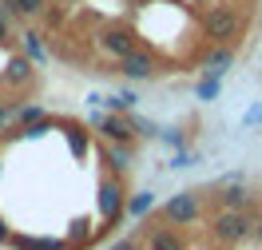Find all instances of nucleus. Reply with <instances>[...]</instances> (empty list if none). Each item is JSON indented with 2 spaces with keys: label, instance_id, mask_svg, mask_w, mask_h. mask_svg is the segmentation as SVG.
<instances>
[{
  "label": "nucleus",
  "instance_id": "1",
  "mask_svg": "<svg viewBox=\"0 0 262 250\" xmlns=\"http://www.w3.org/2000/svg\"><path fill=\"white\" fill-rule=\"evenodd\" d=\"M203 32L211 36L214 44H230L234 36L243 32V12L234 4H214L203 12Z\"/></svg>",
  "mask_w": 262,
  "mask_h": 250
},
{
  "label": "nucleus",
  "instance_id": "2",
  "mask_svg": "<svg viewBox=\"0 0 262 250\" xmlns=\"http://www.w3.org/2000/svg\"><path fill=\"white\" fill-rule=\"evenodd\" d=\"M250 226H254V218L246 211H230V207H219L211 218V234L227 246H238L243 238H250Z\"/></svg>",
  "mask_w": 262,
  "mask_h": 250
},
{
  "label": "nucleus",
  "instance_id": "3",
  "mask_svg": "<svg viewBox=\"0 0 262 250\" xmlns=\"http://www.w3.org/2000/svg\"><path fill=\"white\" fill-rule=\"evenodd\" d=\"M99 218H103V226L99 231H112L119 218L127 215V195H123V183H119V175H107V179H99Z\"/></svg>",
  "mask_w": 262,
  "mask_h": 250
},
{
  "label": "nucleus",
  "instance_id": "4",
  "mask_svg": "<svg viewBox=\"0 0 262 250\" xmlns=\"http://www.w3.org/2000/svg\"><path fill=\"white\" fill-rule=\"evenodd\" d=\"M163 218L171 226H191L203 218V199H199L195 191H179V195H171L163 202Z\"/></svg>",
  "mask_w": 262,
  "mask_h": 250
},
{
  "label": "nucleus",
  "instance_id": "5",
  "mask_svg": "<svg viewBox=\"0 0 262 250\" xmlns=\"http://www.w3.org/2000/svg\"><path fill=\"white\" fill-rule=\"evenodd\" d=\"M115 72H123V80H151L155 76V56L143 48H131L127 56L115 60Z\"/></svg>",
  "mask_w": 262,
  "mask_h": 250
},
{
  "label": "nucleus",
  "instance_id": "6",
  "mask_svg": "<svg viewBox=\"0 0 262 250\" xmlns=\"http://www.w3.org/2000/svg\"><path fill=\"white\" fill-rule=\"evenodd\" d=\"M96 48L103 52V56H127L131 48H135V36L127 32V28H103V32L96 36Z\"/></svg>",
  "mask_w": 262,
  "mask_h": 250
},
{
  "label": "nucleus",
  "instance_id": "7",
  "mask_svg": "<svg viewBox=\"0 0 262 250\" xmlns=\"http://www.w3.org/2000/svg\"><path fill=\"white\" fill-rule=\"evenodd\" d=\"M99 135L107 139V143H135L139 135L131 127V116H119V111H107V119L99 123Z\"/></svg>",
  "mask_w": 262,
  "mask_h": 250
},
{
  "label": "nucleus",
  "instance_id": "8",
  "mask_svg": "<svg viewBox=\"0 0 262 250\" xmlns=\"http://www.w3.org/2000/svg\"><path fill=\"white\" fill-rule=\"evenodd\" d=\"M219 207L246 211V207H250V187H243L238 179H223V183H219Z\"/></svg>",
  "mask_w": 262,
  "mask_h": 250
},
{
  "label": "nucleus",
  "instance_id": "9",
  "mask_svg": "<svg viewBox=\"0 0 262 250\" xmlns=\"http://www.w3.org/2000/svg\"><path fill=\"white\" fill-rule=\"evenodd\" d=\"M103 159H107V171L123 179V175L131 171V159H135V151H131V143H103Z\"/></svg>",
  "mask_w": 262,
  "mask_h": 250
},
{
  "label": "nucleus",
  "instance_id": "10",
  "mask_svg": "<svg viewBox=\"0 0 262 250\" xmlns=\"http://www.w3.org/2000/svg\"><path fill=\"white\" fill-rule=\"evenodd\" d=\"M32 67H36V64L24 56V52H20V56H12V60L4 64V83H8V87H24V83L32 80Z\"/></svg>",
  "mask_w": 262,
  "mask_h": 250
},
{
  "label": "nucleus",
  "instance_id": "11",
  "mask_svg": "<svg viewBox=\"0 0 262 250\" xmlns=\"http://www.w3.org/2000/svg\"><path fill=\"white\" fill-rule=\"evenodd\" d=\"M230 64H234V48L230 44H219V48H211L203 56V72H211V76H227Z\"/></svg>",
  "mask_w": 262,
  "mask_h": 250
},
{
  "label": "nucleus",
  "instance_id": "12",
  "mask_svg": "<svg viewBox=\"0 0 262 250\" xmlns=\"http://www.w3.org/2000/svg\"><path fill=\"white\" fill-rule=\"evenodd\" d=\"M0 8H4L8 16H20V20H40L48 12L44 0H0Z\"/></svg>",
  "mask_w": 262,
  "mask_h": 250
},
{
  "label": "nucleus",
  "instance_id": "13",
  "mask_svg": "<svg viewBox=\"0 0 262 250\" xmlns=\"http://www.w3.org/2000/svg\"><path fill=\"white\" fill-rule=\"evenodd\" d=\"M147 250H187V242H183L171 226H151L147 231Z\"/></svg>",
  "mask_w": 262,
  "mask_h": 250
},
{
  "label": "nucleus",
  "instance_id": "14",
  "mask_svg": "<svg viewBox=\"0 0 262 250\" xmlns=\"http://www.w3.org/2000/svg\"><path fill=\"white\" fill-rule=\"evenodd\" d=\"M16 250H68L64 238H32V234H12Z\"/></svg>",
  "mask_w": 262,
  "mask_h": 250
},
{
  "label": "nucleus",
  "instance_id": "15",
  "mask_svg": "<svg viewBox=\"0 0 262 250\" xmlns=\"http://www.w3.org/2000/svg\"><path fill=\"white\" fill-rule=\"evenodd\" d=\"M20 48H24V56H28L36 67L48 64V48H44V36H40V32H24V36H20Z\"/></svg>",
  "mask_w": 262,
  "mask_h": 250
},
{
  "label": "nucleus",
  "instance_id": "16",
  "mask_svg": "<svg viewBox=\"0 0 262 250\" xmlns=\"http://www.w3.org/2000/svg\"><path fill=\"white\" fill-rule=\"evenodd\" d=\"M135 103H139V96H135L131 87H119L115 96L103 100V107H107V111H119V116H127V111H135Z\"/></svg>",
  "mask_w": 262,
  "mask_h": 250
},
{
  "label": "nucleus",
  "instance_id": "17",
  "mask_svg": "<svg viewBox=\"0 0 262 250\" xmlns=\"http://www.w3.org/2000/svg\"><path fill=\"white\" fill-rule=\"evenodd\" d=\"M195 96H199L203 103L219 100V96H223V76H211V72H207V76H203V80L195 83Z\"/></svg>",
  "mask_w": 262,
  "mask_h": 250
},
{
  "label": "nucleus",
  "instance_id": "18",
  "mask_svg": "<svg viewBox=\"0 0 262 250\" xmlns=\"http://www.w3.org/2000/svg\"><path fill=\"white\" fill-rule=\"evenodd\" d=\"M12 116L20 119V127H32V123H40V119H48V111H44L40 103H16Z\"/></svg>",
  "mask_w": 262,
  "mask_h": 250
},
{
  "label": "nucleus",
  "instance_id": "19",
  "mask_svg": "<svg viewBox=\"0 0 262 250\" xmlns=\"http://www.w3.org/2000/svg\"><path fill=\"white\" fill-rule=\"evenodd\" d=\"M151 207H155V195H151V191H135V195L127 199V215L131 218H143Z\"/></svg>",
  "mask_w": 262,
  "mask_h": 250
},
{
  "label": "nucleus",
  "instance_id": "20",
  "mask_svg": "<svg viewBox=\"0 0 262 250\" xmlns=\"http://www.w3.org/2000/svg\"><path fill=\"white\" fill-rule=\"evenodd\" d=\"M127 116H131V127H135L139 139H159V127H155L147 116H139V111H127Z\"/></svg>",
  "mask_w": 262,
  "mask_h": 250
},
{
  "label": "nucleus",
  "instance_id": "21",
  "mask_svg": "<svg viewBox=\"0 0 262 250\" xmlns=\"http://www.w3.org/2000/svg\"><path fill=\"white\" fill-rule=\"evenodd\" d=\"M159 143H163V147H175V151H183L187 135H183L179 127H167V131H159Z\"/></svg>",
  "mask_w": 262,
  "mask_h": 250
},
{
  "label": "nucleus",
  "instance_id": "22",
  "mask_svg": "<svg viewBox=\"0 0 262 250\" xmlns=\"http://www.w3.org/2000/svg\"><path fill=\"white\" fill-rule=\"evenodd\" d=\"M199 155L195 151H175V159H171V171H183V167H195Z\"/></svg>",
  "mask_w": 262,
  "mask_h": 250
},
{
  "label": "nucleus",
  "instance_id": "23",
  "mask_svg": "<svg viewBox=\"0 0 262 250\" xmlns=\"http://www.w3.org/2000/svg\"><path fill=\"white\" fill-rule=\"evenodd\" d=\"M68 139H72V151H76V155L88 151V135H83L80 127H68Z\"/></svg>",
  "mask_w": 262,
  "mask_h": 250
},
{
  "label": "nucleus",
  "instance_id": "24",
  "mask_svg": "<svg viewBox=\"0 0 262 250\" xmlns=\"http://www.w3.org/2000/svg\"><path fill=\"white\" fill-rule=\"evenodd\" d=\"M243 123H246V127H262V103H250V107H246Z\"/></svg>",
  "mask_w": 262,
  "mask_h": 250
},
{
  "label": "nucleus",
  "instance_id": "25",
  "mask_svg": "<svg viewBox=\"0 0 262 250\" xmlns=\"http://www.w3.org/2000/svg\"><path fill=\"white\" fill-rule=\"evenodd\" d=\"M8 36H12V16L0 8V44H8Z\"/></svg>",
  "mask_w": 262,
  "mask_h": 250
},
{
  "label": "nucleus",
  "instance_id": "26",
  "mask_svg": "<svg viewBox=\"0 0 262 250\" xmlns=\"http://www.w3.org/2000/svg\"><path fill=\"white\" fill-rule=\"evenodd\" d=\"M12 111H16V107H12V103H4V100H0V131H4V127H8V119H12Z\"/></svg>",
  "mask_w": 262,
  "mask_h": 250
},
{
  "label": "nucleus",
  "instance_id": "27",
  "mask_svg": "<svg viewBox=\"0 0 262 250\" xmlns=\"http://www.w3.org/2000/svg\"><path fill=\"white\" fill-rule=\"evenodd\" d=\"M107 250H139V246H135L131 238H115V242H112V246H107Z\"/></svg>",
  "mask_w": 262,
  "mask_h": 250
},
{
  "label": "nucleus",
  "instance_id": "28",
  "mask_svg": "<svg viewBox=\"0 0 262 250\" xmlns=\"http://www.w3.org/2000/svg\"><path fill=\"white\" fill-rule=\"evenodd\" d=\"M72 238H76V242H83V238H88V222H76V231H72Z\"/></svg>",
  "mask_w": 262,
  "mask_h": 250
},
{
  "label": "nucleus",
  "instance_id": "29",
  "mask_svg": "<svg viewBox=\"0 0 262 250\" xmlns=\"http://www.w3.org/2000/svg\"><path fill=\"white\" fill-rule=\"evenodd\" d=\"M0 242H12V231H8V222L0 218Z\"/></svg>",
  "mask_w": 262,
  "mask_h": 250
}]
</instances>
